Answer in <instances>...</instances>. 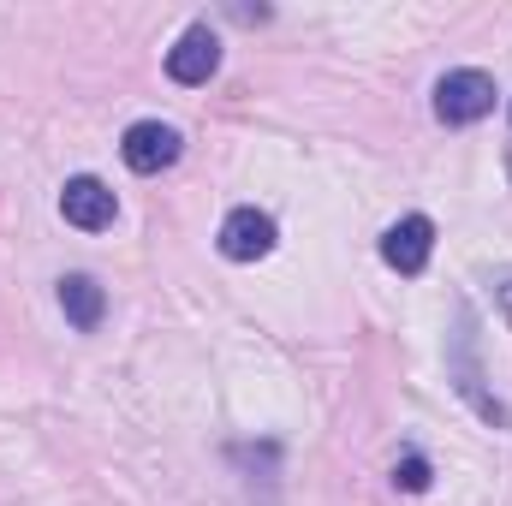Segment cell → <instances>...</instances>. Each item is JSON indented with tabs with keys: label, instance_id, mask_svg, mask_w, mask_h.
<instances>
[{
	"label": "cell",
	"instance_id": "cell-1",
	"mask_svg": "<svg viewBox=\"0 0 512 506\" xmlns=\"http://www.w3.org/2000/svg\"><path fill=\"white\" fill-rule=\"evenodd\" d=\"M435 114L447 126H471V120L495 114V78L489 72H447L435 84Z\"/></svg>",
	"mask_w": 512,
	"mask_h": 506
},
{
	"label": "cell",
	"instance_id": "cell-5",
	"mask_svg": "<svg viewBox=\"0 0 512 506\" xmlns=\"http://www.w3.org/2000/svg\"><path fill=\"white\" fill-rule=\"evenodd\" d=\"M429 251H435V227H429V215H405V221H393L387 239H382L387 268H399V274H423Z\"/></svg>",
	"mask_w": 512,
	"mask_h": 506
},
{
	"label": "cell",
	"instance_id": "cell-2",
	"mask_svg": "<svg viewBox=\"0 0 512 506\" xmlns=\"http://www.w3.org/2000/svg\"><path fill=\"white\" fill-rule=\"evenodd\" d=\"M215 66H221V36H215L209 24H191V30L173 42V54H167V72H173L179 84H209Z\"/></svg>",
	"mask_w": 512,
	"mask_h": 506
},
{
	"label": "cell",
	"instance_id": "cell-4",
	"mask_svg": "<svg viewBox=\"0 0 512 506\" xmlns=\"http://www.w3.org/2000/svg\"><path fill=\"white\" fill-rule=\"evenodd\" d=\"M60 215L72 221V227H84V233H102V227H114V191L102 185V179H66V191H60Z\"/></svg>",
	"mask_w": 512,
	"mask_h": 506
},
{
	"label": "cell",
	"instance_id": "cell-6",
	"mask_svg": "<svg viewBox=\"0 0 512 506\" xmlns=\"http://www.w3.org/2000/svg\"><path fill=\"white\" fill-rule=\"evenodd\" d=\"M274 251V221L262 215V209H233L227 221H221V256H233V262H256V256Z\"/></svg>",
	"mask_w": 512,
	"mask_h": 506
},
{
	"label": "cell",
	"instance_id": "cell-9",
	"mask_svg": "<svg viewBox=\"0 0 512 506\" xmlns=\"http://www.w3.org/2000/svg\"><path fill=\"white\" fill-rule=\"evenodd\" d=\"M507 304H512V286H507Z\"/></svg>",
	"mask_w": 512,
	"mask_h": 506
},
{
	"label": "cell",
	"instance_id": "cell-3",
	"mask_svg": "<svg viewBox=\"0 0 512 506\" xmlns=\"http://www.w3.org/2000/svg\"><path fill=\"white\" fill-rule=\"evenodd\" d=\"M120 155H126L131 173H161V167L179 161V131L161 126V120H137L126 131V143H120Z\"/></svg>",
	"mask_w": 512,
	"mask_h": 506
},
{
	"label": "cell",
	"instance_id": "cell-7",
	"mask_svg": "<svg viewBox=\"0 0 512 506\" xmlns=\"http://www.w3.org/2000/svg\"><path fill=\"white\" fill-rule=\"evenodd\" d=\"M60 304H66V316L90 334V328H102V310H108V298H102V286L90 280V274H66L60 280Z\"/></svg>",
	"mask_w": 512,
	"mask_h": 506
},
{
	"label": "cell",
	"instance_id": "cell-8",
	"mask_svg": "<svg viewBox=\"0 0 512 506\" xmlns=\"http://www.w3.org/2000/svg\"><path fill=\"white\" fill-rule=\"evenodd\" d=\"M393 483H399L405 495H423V489H429V459H417V453H411V459H399Z\"/></svg>",
	"mask_w": 512,
	"mask_h": 506
}]
</instances>
